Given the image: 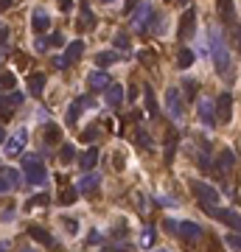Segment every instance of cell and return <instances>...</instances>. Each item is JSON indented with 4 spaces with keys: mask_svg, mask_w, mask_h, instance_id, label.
<instances>
[{
    "mask_svg": "<svg viewBox=\"0 0 241 252\" xmlns=\"http://www.w3.org/2000/svg\"><path fill=\"white\" fill-rule=\"evenodd\" d=\"M101 3H112V0H101Z\"/></svg>",
    "mask_w": 241,
    "mask_h": 252,
    "instance_id": "56",
    "label": "cell"
},
{
    "mask_svg": "<svg viewBox=\"0 0 241 252\" xmlns=\"http://www.w3.org/2000/svg\"><path fill=\"white\" fill-rule=\"evenodd\" d=\"M87 244H93V247H95V244H101V235H98V233L93 230L90 235H87Z\"/></svg>",
    "mask_w": 241,
    "mask_h": 252,
    "instance_id": "44",
    "label": "cell"
},
{
    "mask_svg": "<svg viewBox=\"0 0 241 252\" xmlns=\"http://www.w3.org/2000/svg\"><path fill=\"white\" fill-rule=\"evenodd\" d=\"M0 252H9V241H0Z\"/></svg>",
    "mask_w": 241,
    "mask_h": 252,
    "instance_id": "52",
    "label": "cell"
},
{
    "mask_svg": "<svg viewBox=\"0 0 241 252\" xmlns=\"http://www.w3.org/2000/svg\"><path fill=\"white\" fill-rule=\"evenodd\" d=\"M12 3L14 0H0V9H12Z\"/></svg>",
    "mask_w": 241,
    "mask_h": 252,
    "instance_id": "51",
    "label": "cell"
},
{
    "mask_svg": "<svg viewBox=\"0 0 241 252\" xmlns=\"http://www.w3.org/2000/svg\"><path fill=\"white\" fill-rule=\"evenodd\" d=\"M104 252H127V250H115V247H107Z\"/></svg>",
    "mask_w": 241,
    "mask_h": 252,
    "instance_id": "53",
    "label": "cell"
},
{
    "mask_svg": "<svg viewBox=\"0 0 241 252\" xmlns=\"http://www.w3.org/2000/svg\"><path fill=\"white\" fill-rule=\"evenodd\" d=\"M62 221H65V230H68V233H73V235L79 233V221H76V218H62Z\"/></svg>",
    "mask_w": 241,
    "mask_h": 252,
    "instance_id": "39",
    "label": "cell"
},
{
    "mask_svg": "<svg viewBox=\"0 0 241 252\" xmlns=\"http://www.w3.org/2000/svg\"><path fill=\"white\" fill-rule=\"evenodd\" d=\"M140 62H146V68H154L157 65V56L151 51H140Z\"/></svg>",
    "mask_w": 241,
    "mask_h": 252,
    "instance_id": "37",
    "label": "cell"
},
{
    "mask_svg": "<svg viewBox=\"0 0 241 252\" xmlns=\"http://www.w3.org/2000/svg\"><path fill=\"white\" fill-rule=\"evenodd\" d=\"M25 140H28V129H17L12 138L6 140V151H3V154H6V157H20Z\"/></svg>",
    "mask_w": 241,
    "mask_h": 252,
    "instance_id": "6",
    "label": "cell"
},
{
    "mask_svg": "<svg viewBox=\"0 0 241 252\" xmlns=\"http://www.w3.org/2000/svg\"><path fill=\"white\" fill-rule=\"evenodd\" d=\"M143 95H146V112H149V118H157V112H160V107H157V98H154V90H151V87H143Z\"/></svg>",
    "mask_w": 241,
    "mask_h": 252,
    "instance_id": "22",
    "label": "cell"
},
{
    "mask_svg": "<svg viewBox=\"0 0 241 252\" xmlns=\"http://www.w3.org/2000/svg\"><path fill=\"white\" fill-rule=\"evenodd\" d=\"M59 135H62V129H59L56 124L45 126V140H48V143H56V140H59Z\"/></svg>",
    "mask_w": 241,
    "mask_h": 252,
    "instance_id": "32",
    "label": "cell"
},
{
    "mask_svg": "<svg viewBox=\"0 0 241 252\" xmlns=\"http://www.w3.org/2000/svg\"><path fill=\"white\" fill-rule=\"evenodd\" d=\"M196 28V12L194 9H185L183 14V23H180V39H191Z\"/></svg>",
    "mask_w": 241,
    "mask_h": 252,
    "instance_id": "10",
    "label": "cell"
},
{
    "mask_svg": "<svg viewBox=\"0 0 241 252\" xmlns=\"http://www.w3.org/2000/svg\"><path fill=\"white\" fill-rule=\"evenodd\" d=\"M45 202H48V196H45V194H39V196H34V199L28 202V207H34V205H45Z\"/></svg>",
    "mask_w": 241,
    "mask_h": 252,
    "instance_id": "41",
    "label": "cell"
},
{
    "mask_svg": "<svg viewBox=\"0 0 241 252\" xmlns=\"http://www.w3.org/2000/svg\"><path fill=\"white\" fill-rule=\"evenodd\" d=\"M112 42H115V48L127 51V48H129V36H127V34H115V39H112Z\"/></svg>",
    "mask_w": 241,
    "mask_h": 252,
    "instance_id": "38",
    "label": "cell"
},
{
    "mask_svg": "<svg viewBox=\"0 0 241 252\" xmlns=\"http://www.w3.org/2000/svg\"><path fill=\"white\" fill-rule=\"evenodd\" d=\"M87 84H90V90H107V87L112 84V79H110V73H104V70H93Z\"/></svg>",
    "mask_w": 241,
    "mask_h": 252,
    "instance_id": "12",
    "label": "cell"
},
{
    "mask_svg": "<svg viewBox=\"0 0 241 252\" xmlns=\"http://www.w3.org/2000/svg\"><path fill=\"white\" fill-rule=\"evenodd\" d=\"M42 90H45V73H31V76H28V92H31L34 98H39Z\"/></svg>",
    "mask_w": 241,
    "mask_h": 252,
    "instance_id": "16",
    "label": "cell"
},
{
    "mask_svg": "<svg viewBox=\"0 0 241 252\" xmlns=\"http://www.w3.org/2000/svg\"><path fill=\"white\" fill-rule=\"evenodd\" d=\"M0 143H6V132L3 129H0Z\"/></svg>",
    "mask_w": 241,
    "mask_h": 252,
    "instance_id": "54",
    "label": "cell"
},
{
    "mask_svg": "<svg viewBox=\"0 0 241 252\" xmlns=\"http://www.w3.org/2000/svg\"><path fill=\"white\" fill-rule=\"evenodd\" d=\"M104 92H107V104L110 107H121L124 104V87L121 84H110Z\"/></svg>",
    "mask_w": 241,
    "mask_h": 252,
    "instance_id": "18",
    "label": "cell"
},
{
    "mask_svg": "<svg viewBox=\"0 0 241 252\" xmlns=\"http://www.w3.org/2000/svg\"><path fill=\"white\" fill-rule=\"evenodd\" d=\"M73 157H76V149H73L70 143H65L62 151H59V160H62V162H73Z\"/></svg>",
    "mask_w": 241,
    "mask_h": 252,
    "instance_id": "31",
    "label": "cell"
},
{
    "mask_svg": "<svg viewBox=\"0 0 241 252\" xmlns=\"http://www.w3.org/2000/svg\"><path fill=\"white\" fill-rule=\"evenodd\" d=\"M143 244H140V247H154V227H146L143 230Z\"/></svg>",
    "mask_w": 241,
    "mask_h": 252,
    "instance_id": "36",
    "label": "cell"
},
{
    "mask_svg": "<svg viewBox=\"0 0 241 252\" xmlns=\"http://www.w3.org/2000/svg\"><path fill=\"white\" fill-rule=\"evenodd\" d=\"M177 233L185 238V244H194V241H199L205 235V230L199 227V224H194V221H183V224L177 227Z\"/></svg>",
    "mask_w": 241,
    "mask_h": 252,
    "instance_id": "9",
    "label": "cell"
},
{
    "mask_svg": "<svg viewBox=\"0 0 241 252\" xmlns=\"http://www.w3.org/2000/svg\"><path fill=\"white\" fill-rule=\"evenodd\" d=\"M28 235H31V238H34V241H39L42 247H54V235H51L48 230L37 227V224H31V227H28Z\"/></svg>",
    "mask_w": 241,
    "mask_h": 252,
    "instance_id": "17",
    "label": "cell"
},
{
    "mask_svg": "<svg viewBox=\"0 0 241 252\" xmlns=\"http://www.w3.org/2000/svg\"><path fill=\"white\" fill-rule=\"evenodd\" d=\"M59 9H62V12H70V9H73V0H59Z\"/></svg>",
    "mask_w": 241,
    "mask_h": 252,
    "instance_id": "47",
    "label": "cell"
},
{
    "mask_svg": "<svg viewBox=\"0 0 241 252\" xmlns=\"http://www.w3.org/2000/svg\"><path fill=\"white\" fill-rule=\"evenodd\" d=\"M213 112H216V121H230L233 118V95L230 92L219 95V101L213 104Z\"/></svg>",
    "mask_w": 241,
    "mask_h": 252,
    "instance_id": "7",
    "label": "cell"
},
{
    "mask_svg": "<svg viewBox=\"0 0 241 252\" xmlns=\"http://www.w3.org/2000/svg\"><path fill=\"white\" fill-rule=\"evenodd\" d=\"M191 191H194V196L199 199V205H202V207H216V202H219V191L213 188V185L194 180V182H191Z\"/></svg>",
    "mask_w": 241,
    "mask_h": 252,
    "instance_id": "3",
    "label": "cell"
},
{
    "mask_svg": "<svg viewBox=\"0 0 241 252\" xmlns=\"http://www.w3.org/2000/svg\"><path fill=\"white\" fill-rule=\"evenodd\" d=\"M191 65H194V51H191V48H183V51H180V56H177V68H191Z\"/></svg>",
    "mask_w": 241,
    "mask_h": 252,
    "instance_id": "27",
    "label": "cell"
},
{
    "mask_svg": "<svg viewBox=\"0 0 241 252\" xmlns=\"http://www.w3.org/2000/svg\"><path fill=\"white\" fill-rule=\"evenodd\" d=\"M95 162H98V149H87V151H84V154L79 157V165H81V168H84L87 174L95 168Z\"/></svg>",
    "mask_w": 241,
    "mask_h": 252,
    "instance_id": "20",
    "label": "cell"
},
{
    "mask_svg": "<svg viewBox=\"0 0 241 252\" xmlns=\"http://www.w3.org/2000/svg\"><path fill=\"white\" fill-rule=\"evenodd\" d=\"M205 213L207 216H213V218H222L227 227H233V233H239V213L236 210H222V207H205Z\"/></svg>",
    "mask_w": 241,
    "mask_h": 252,
    "instance_id": "8",
    "label": "cell"
},
{
    "mask_svg": "<svg viewBox=\"0 0 241 252\" xmlns=\"http://www.w3.org/2000/svg\"><path fill=\"white\" fill-rule=\"evenodd\" d=\"M20 252H34V250H31V247H23V250H20Z\"/></svg>",
    "mask_w": 241,
    "mask_h": 252,
    "instance_id": "55",
    "label": "cell"
},
{
    "mask_svg": "<svg viewBox=\"0 0 241 252\" xmlns=\"http://www.w3.org/2000/svg\"><path fill=\"white\" fill-rule=\"evenodd\" d=\"M112 62H118V54H112V51L95 54V65H112Z\"/></svg>",
    "mask_w": 241,
    "mask_h": 252,
    "instance_id": "30",
    "label": "cell"
},
{
    "mask_svg": "<svg viewBox=\"0 0 241 252\" xmlns=\"http://www.w3.org/2000/svg\"><path fill=\"white\" fill-rule=\"evenodd\" d=\"M45 42L48 48H59V45H65V36H62V31H54L51 36H45Z\"/></svg>",
    "mask_w": 241,
    "mask_h": 252,
    "instance_id": "33",
    "label": "cell"
},
{
    "mask_svg": "<svg viewBox=\"0 0 241 252\" xmlns=\"http://www.w3.org/2000/svg\"><path fill=\"white\" fill-rule=\"evenodd\" d=\"M6 42H9V28L0 25V45H6Z\"/></svg>",
    "mask_w": 241,
    "mask_h": 252,
    "instance_id": "45",
    "label": "cell"
},
{
    "mask_svg": "<svg viewBox=\"0 0 241 252\" xmlns=\"http://www.w3.org/2000/svg\"><path fill=\"white\" fill-rule=\"evenodd\" d=\"M76 196H79V191H76V188H70V185H65V188H62V191H59V205H73V202H76Z\"/></svg>",
    "mask_w": 241,
    "mask_h": 252,
    "instance_id": "25",
    "label": "cell"
},
{
    "mask_svg": "<svg viewBox=\"0 0 241 252\" xmlns=\"http://www.w3.org/2000/svg\"><path fill=\"white\" fill-rule=\"evenodd\" d=\"M138 3H140V0H127V3H124V12H127V14H132V12H135V6H138Z\"/></svg>",
    "mask_w": 241,
    "mask_h": 252,
    "instance_id": "43",
    "label": "cell"
},
{
    "mask_svg": "<svg viewBox=\"0 0 241 252\" xmlns=\"http://www.w3.org/2000/svg\"><path fill=\"white\" fill-rule=\"evenodd\" d=\"M95 138H98V126H95V124H93V126H87V129L81 132V140H84V143H93Z\"/></svg>",
    "mask_w": 241,
    "mask_h": 252,
    "instance_id": "34",
    "label": "cell"
},
{
    "mask_svg": "<svg viewBox=\"0 0 241 252\" xmlns=\"http://www.w3.org/2000/svg\"><path fill=\"white\" fill-rule=\"evenodd\" d=\"M138 146H143V149H151V146H154L146 129H138Z\"/></svg>",
    "mask_w": 241,
    "mask_h": 252,
    "instance_id": "35",
    "label": "cell"
},
{
    "mask_svg": "<svg viewBox=\"0 0 241 252\" xmlns=\"http://www.w3.org/2000/svg\"><path fill=\"white\" fill-rule=\"evenodd\" d=\"M219 12L224 23H236V9H233V0H219Z\"/></svg>",
    "mask_w": 241,
    "mask_h": 252,
    "instance_id": "23",
    "label": "cell"
},
{
    "mask_svg": "<svg viewBox=\"0 0 241 252\" xmlns=\"http://www.w3.org/2000/svg\"><path fill=\"white\" fill-rule=\"evenodd\" d=\"M17 87V79H14V73H0V90L12 92Z\"/></svg>",
    "mask_w": 241,
    "mask_h": 252,
    "instance_id": "28",
    "label": "cell"
},
{
    "mask_svg": "<svg viewBox=\"0 0 241 252\" xmlns=\"http://www.w3.org/2000/svg\"><path fill=\"white\" fill-rule=\"evenodd\" d=\"M183 3H185V0H183Z\"/></svg>",
    "mask_w": 241,
    "mask_h": 252,
    "instance_id": "58",
    "label": "cell"
},
{
    "mask_svg": "<svg viewBox=\"0 0 241 252\" xmlns=\"http://www.w3.org/2000/svg\"><path fill=\"white\" fill-rule=\"evenodd\" d=\"M112 165H115V168H124V157H121V154H115V157H112Z\"/></svg>",
    "mask_w": 241,
    "mask_h": 252,
    "instance_id": "49",
    "label": "cell"
},
{
    "mask_svg": "<svg viewBox=\"0 0 241 252\" xmlns=\"http://www.w3.org/2000/svg\"><path fill=\"white\" fill-rule=\"evenodd\" d=\"M79 31H90L93 25H95V20H93V14H90V6L87 3H81V12H79Z\"/></svg>",
    "mask_w": 241,
    "mask_h": 252,
    "instance_id": "19",
    "label": "cell"
},
{
    "mask_svg": "<svg viewBox=\"0 0 241 252\" xmlns=\"http://www.w3.org/2000/svg\"><path fill=\"white\" fill-rule=\"evenodd\" d=\"M31 28H34L37 34H42L51 28V17H48L45 9H34V17H31Z\"/></svg>",
    "mask_w": 241,
    "mask_h": 252,
    "instance_id": "14",
    "label": "cell"
},
{
    "mask_svg": "<svg viewBox=\"0 0 241 252\" xmlns=\"http://www.w3.org/2000/svg\"><path fill=\"white\" fill-rule=\"evenodd\" d=\"M183 92H185V98H196V92H199V81L185 79L183 81Z\"/></svg>",
    "mask_w": 241,
    "mask_h": 252,
    "instance_id": "29",
    "label": "cell"
},
{
    "mask_svg": "<svg viewBox=\"0 0 241 252\" xmlns=\"http://www.w3.org/2000/svg\"><path fill=\"white\" fill-rule=\"evenodd\" d=\"M51 65H54L56 70H65V68H68V65H65V59H62V56H54V59H51Z\"/></svg>",
    "mask_w": 241,
    "mask_h": 252,
    "instance_id": "42",
    "label": "cell"
},
{
    "mask_svg": "<svg viewBox=\"0 0 241 252\" xmlns=\"http://www.w3.org/2000/svg\"><path fill=\"white\" fill-rule=\"evenodd\" d=\"M0 177L9 182V188H20V185H23V177H20V171H17V168H6Z\"/></svg>",
    "mask_w": 241,
    "mask_h": 252,
    "instance_id": "26",
    "label": "cell"
},
{
    "mask_svg": "<svg viewBox=\"0 0 241 252\" xmlns=\"http://www.w3.org/2000/svg\"><path fill=\"white\" fill-rule=\"evenodd\" d=\"M81 54H84V42H79V39H76V42H70V48H68V54H65V65H73V62H79L81 59Z\"/></svg>",
    "mask_w": 241,
    "mask_h": 252,
    "instance_id": "21",
    "label": "cell"
},
{
    "mask_svg": "<svg viewBox=\"0 0 241 252\" xmlns=\"http://www.w3.org/2000/svg\"><path fill=\"white\" fill-rule=\"evenodd\" d=\"M23 174L28 185H42L48 180V168L39 154H23Z\"/></svg>",
    "mask_w": 241,
    "mask_h": 252,
    "instance_id": "2",
    "label": "cell"
},
{
    "mask_svg": "<svg viewBox=\"0 0 241 252\" xmlns=\"http://www.w3.org/2000/svg\"><path fill=\"white\" fill-rule=\"evenodd\" d=\"M166 107H168V115H171L174 121H183L185 104H183V92L177 90V87H168V92H166Z\"/></svg>",
    "mask_w": 241,
    "mask_h": 252,
    "instance_id": "5",
    "label": "cell"
},
{
    "mask_svg": "<svg viewBox=\"0 0 241 252\" xmlns=\"http://www.w3.org/2000/svg\"><path fill=\"white\" fill-rule=\"evenodd\" d=\"M157 14H154V6L151 3H140V9L135 12V17H132V28L138 31V34H146L151 28V20H154Z\"/></svg>",
    "mask_w": 241,
    "mask_h": 252,
    "instance_id": "4",
    "label": "cell"
},
{
    "mask_svg": "<svg viewBox=\"0 0 241 252\" xmlns=\"http://www.w3.org/2000/svg\"><path fill=\"white\" fill-rule=\"evenodd\" d=\"M17 62H20V68L23 70H28V65H31V59H25L23 54H17Z\"/></svg>",
    "mask_w": 241,
    "mask_h": 252,
    "instance_id": "46",
    "label": "cell"
},
{
    "mask_svg": "<svg viewBox=\"0 0 241 252\" xmlns=\"http://www.w3.org/2000/svg\"><path fill=\"white\" fill-rule=\"evenodd\" d=\"M160 252H166V250H160Z\"/></svg>",
    "mask_w": 241,
    "mask_h": 252,
    "instance_id": "57",
    "label": "cell"
},
{
    "mask_svg": "<svg viewBox=\"0 0 241 252\" xmlns=\"http://www.w3.org/2000/svg\"><path fill=\"white\" fill-rule=\"evenodd\" d=\"M227 244L233 247V252H239V250H241V244H239V233H227Z\"/></svg>",
    "mask_w": 241,
    "mask_h": 252,
    "instance_id": "40",
    "label": "cell"
},
{
    "mask_svg": "<svg viewBox=\"0 0 241 252\" xmlns=\"http://www.w3.org/2000/svg\"><path fill=\"white\" fill-rule=\"evenodd\" d=\"M6 191H12V188H9V182H6V180L0 177V194H6Z\"/></svg>",
    "mask_w": 241,
    "mask_h": 252,
    "instance_id": "50",
    "label": "cell"
},
{
    "mask_svg": "<svg viewBox=\"0 0 241 252\" xmlns=\"http://www.w3.org/2000/svg\"><path fill=\"white\" fill-rule=\"evenodd\" d=\"M233 165H236V154H233L230 149H224L222 154H219V174H224L227 168H233Z\"/></svg>",
    "mask_w": 241,
    "mask_h": 252,
    "instance_id": "24",
    "label": "cell"
},
{
    "mask_svg": "<svg viewBox=\"0 0 241 252\" xmlns=\"http://www.w3.org/2000/svg\"><path fill=\"white\" fill-rule=\"evenodd\" d=\"M199 121L202 124H207V126H216V112H213V104L207 101V98H199Z\"/></svg>",
    "mask_w": 241,
    "mask_h": 252,
    "instance_id": "13",
    "label": "cell"
},
{
    "mask_svg": "<svg viewBox=\"0 0 241 252\" xmlns=\"http://www.w3.org/2000/svg\"><path fill=\"white\" fill-rule=\"evenodd\" d=\"M98 182H101L98 174H84L79 180V185H76V191H79V194H93V191L98 188Z\"/></svg>",
    "mask_w": 241,
    "mask_h": 252,
    "instance_id": "15",
    "label": "cell"
},
{
    "mask_svg": "<svg viewBox=\"0 0 241 252\" xmlns=\"http://www.w3.org/2000/svg\"><path fill=\"white\" fill-rule=\"evenodd\" d=\"M81 107H93V98H90V95H84V98H79V101H73V104L68 107V115H65V121H68L70 126H73L76 121H79Z\"/></svg>",
    "mask_w": 241,
    "mask_h": 252,
    "instance_id": "11",
    "label": "cell"
},
{
    "mask_svg": "<svg viewBox=\"0 0 241 252\" xmlns=\"http://www.w3.org/2000/svg\"><path fill=\"white\" fill-rule=\"evenodd\" d=\"M37 51H48V42H45V36H39V39H37Z\"/></svg>",
    "mask_w": 241,
    "mask_h": 252,
    "instance_id": "48",
    "label": "cell"
},
{
    "mask_svg": "<svg viewBox=\"0 0 241 252\" xmlns=\"http://www.w3.org/2000/svg\"><path fill=\"white\" fill-rule=\"evenodd\" d=\"M210 54H213V62H216V70L222 79H230L233 73V62H230V51L224 45V39L219 31H210Z\"/></svg>",
    "mask_w": 241,
    "mask_h": 252,
    "instance_id": "1",
    "label": "cell"
}]
</instances>
